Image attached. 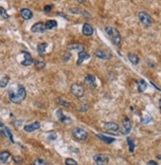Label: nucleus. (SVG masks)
Masks as SVG:
<instances>
[{"instance_id": "nucleus-9", "label": "nucleus", "mask_w": 161, "mask_h": 165, "mask_svg": "<svg viewBox=\"0 0 161 165\" xmlns=\"http://www.w3.org/2000/svg\"><path fill=\"white\" fill-rule=\"evenodd\" d=\"M104 128H105V130H109V132H118L120 130L119 125L114 123V122H108V123H105Z\"/></svg>"}, {"instance_id": "nucleus-34", "label": "nucleus", "mask_w": 161, "mask_h": 165, "mask_svg": "<svg viewBox=\"0 0 161 165\" xmlns=\"http://www.w3.org/2000/svg\"><path fill=\"white\" fill-rule=\"evenodd\" d=\"M70 57H71V55H70V53H68V51H66V53L63 55V61H68V59H70Z\"/></svg>"}, {"instance_id": "nucleus-35", "label": "nucleus", "mask_w": 161, "mask_h": 165, "mask_svg": "<svg viewBox=\"0 0 161 165\" xmlns=\"http://www.w3.org/2000/svg\"><path fill=\"white\" fill-rule=\"evenodd\" d=\"M51 8H53V5H46L44 7V11L45 12H50L51 10Z\"/></svg>"}, {"instance_id": "nucleus-20", "label": "nucleus", "mask_w": 161, "mask_h": 165, "mask_svg": "<svg viewBox=\"0 0 161 165\" xmlns=\"http://www.w3.org/2000/svg\"><path fill=\"white\" fill-rule=\"evenodd\" d=\"M97 136H98L99 140H103L104 142H106V143H112V142L115 141V138H110V136H104V134H98Z\"/></svg>"}, {"instance_id": "nucleus-27", "label": "nucleus", "mask_w": 161, "mask_h": 165, "mask_svg": "<svg viewBox=\"0 0 161 165\" xmlns=\"http://www.w3.org/2000/svg\"><path fill=\"white\" fill-rule=\"evenodd\" d=\"M126 141H128V150H130V152H134V140H132L130 138H126Z\"/></svg>"}, {"instance_id": "nucleus-2", "label": "nucleus", "mask_w": 161, "mask_h": 165, "mask_svg": "<svg viewBox=\"0 0 161 165\" xmlns=\"http://www.w3.org/2000/svg\"><path fill=\"white\" fill-rule=\"evenodd\" d=\"M105 32L107 33V35L109 36V38L111 39L112 43H113L115 46H119L121 44V35H120L119 31L117 29H115L114 27L111 26H107L105 28Z\"/></svg>"}, {"instance_id": "nucleus-23", "label": "nucleus", "mask_w": 161, "mask_h": 165, "mask_svg": "<svg viewBox=\"0 0 161 165\" xmlns=\"http://www.w3.org/2000/svg\"><path fill=\"white\" fill-rule=\"evenodd\" d=\"M48 47V44L47 43H41V44L38 45V53H40L41 55H44L46 53V49Z\"/></svg>"}, {"instance_id": "nucleus-3", "label": "nucleus", "mask_w": 161, "mask_h": 165, "mask_svg": "<svg viewBox=\"0 0 161 165\" xmlns=\"http://www.w3.org/2000/svg\"><path fill=\"white\" fill-rule=\"evenodd\" d=\"M72 136H73L75 140H80V141L86 140L88 138L87 132L81 128H74L73 130H72Z\"/></svg>"}, {"instance_id": "nucleus-40", "label": "nucleus", "mask_w": 161, "mask_h": 165, "mask_svg": "<svg viewBox=\"0 0 161 165\" xmlns=\"http://www.w3.org/2000/svg\"><path fill=\"white\" fill-rule=\"evenodd\" d=\"M157 158H158V159H159V160H161V155H158V156H157Z\"/></svg>"}, {"instance_id": "nucleus-16", "label": "nucleus", "mask_w": 161, "mask_h": 165, "mask_svg": "<svg viewBox=\"0 0 161 165\" xmlns=\"http://www.w3.org/2000/svg\"><path fill=\"white\" fill-rule=\"evenodd\" d=\"M67 49L70 51H78L79 53L83 51V46L79 43H71L67 46Z\"/></svg>"}, {"instance_id": "nucleus-26", "label": "nucleus", "mask_w": 161, "mask_h": 165, "mask_svg": "<svg viewBox=\"0 0 161 165\" xmlns=\"http://www.w3.org/2000/svg\"><path fill=\"white\" fill-rule=\"evenodd\" d=\"M3 134H5L6 136H7L8 138H9L10 140L12 141V142H14V140H13V136H12V134H11V132H10V130L8 128H3Z\"/></svg>"}, {"instance_id": "nucleus-21", "label": "nucleus", "mask_w": 161, "mask_h": 165, "mask_svg": "<svg viewBox=\"0 0 161 165\" xmlns=\"http://www.w3.org/2000/svg\"><path fill=\"white\" fill-rule=\"evenodd\" d=\"M57 26V22L55 20H49L45 23V27H46V30H51L53 28H55Z\"/></svg>"}, {"instance_id": "nucleus-38", "label": "nucleus", "mask_w": 161, "mask_h": 165, "mask_svg": "<svg viewBox=\"0 0 161 165\" xmlns=\"http://www.w3.org/2000/svg\"><path fill=\"white\" fill-rule=\"evenodd\" d=\"M159 108H160V110H161V99L159 100Z\"/></svg>"}, {"instance_id": "nucleus-11", "label": "nucleus", "mask_w": 161, "mask_h": 165, "mask_svg": "<svg viewBox=\"0 0 161 165\" xmlns=\"http://www.w3.org/2000/svg\"><path fill=\"white\" fill-rule=\"evenodd\" d=\"M84 81H85V84H87L88 86L91 87V88H96V86H97V84H96V78L95 76L92 75V74L86 75Z\"/></svg>"}, {"instance_id": "nucleus-24", "label": "nucleus", "mask_w": 161, "mask_h": 165, "mask_svg": "<svg viewBox=\"0 0 161 165\" xmlns=\"http://www.w3.org/2000/svg\"><path fill=\"white\" fill-rule=\"evenodd\" d=\"M128 59L132 64H137L139 63V57L134 53H128Z\"/></svg>"}, {"instance_id": "nucleus-33", "label": "nucleus", "mask_w": 161, "mask_h": 165, "mask_svg": "<svg viewBox=\"0 0 161 165\" xmlns=\"http://www.w3.org/2000/svg\"><path fill=\"white\" fill-rule=\"evenodd\" d=\"M35 64L38 68H44L46 66V63H43V61H35Z\"/></svg>"}, {"instance_id": "nucleus-14", "label": "nucleus", "mask_w": 161, "mask_h": 165, "mask_svg": "<svg viewBox=\"0 0 161 165\" xmlns=\"http://www.w3.org/2000/svg\"><path fill=\"white\" fill-rule=\"evenodd\" d=\"M93 28H92V26L90 24H88V23H84L82 26V33L84 36H87V37H89V36H92L93 35Z\"/></svg>"}, {"instance_id": "nucleus-41", "label": "nucleus", "mask_w": 161, "mask_h": 165, "mask_svg": "<svg viewBox=\"0 0 161 165\" xmlns=\"http://www.w3.org/2000/svg\"><path fill=\"white\" fill-rule=\"evenodd\" d=\"M30 165H34V164H30Z\"/></svg>"}, {"instance_id": "nucleus-10", "label": "nucleus", "mask_w": 161, "mask_h": 165, "mask_svg": "<svg viewBox=\"0 0 161 165\" xmlns=\"http://www.w3.org/2000/svg\"><path fill=\"white\" fill-rule=\"evenodd\" d=\"M31 31L33 33H44L46 31V27H45V24L43 22H38L32 26Z\"/></svg>"}, {"instance_id": "nucleus-37", "label": "nucleus", "mask_w": 161, "mask_h": 165, "mask_svg": "<svg viewBox=\"0 0 161 165\" xmlns=\"http://www.w3.org/2000/svg\"><path fill=\"white\" fill-rule=\"evenodd\" d=\"M147 165H158V164L155 161H153V160H150V161L147 162Z\"/></svg>"}, {"instance_id": "nucleus-6", "label": "nucleus", "mask_w": 161, "mask_h": 165, "mask_svg": "<svg viewBox=\"0 0 161 165\" xmlns=\"http://www.w3.org/2000/svg\"><path fill=\"white\" fill-rule=\"evenodd\" d=\"M138 18L139 21L141 22V24H143L144 26H150L152 24V18L150 17V15L148 13L144 12V11H141L138 13Z\"/></svg>"}, {"instance_id": "nucleus-32", "label": "nucleus", "mask_w": 161, "mask_h": 165, "mask_svg": "<svg viewBox=\"0 0 161 165\" xmlns=\"http://www.w3.org/2000/svg\"><path fill=\"white\" fill-rule=\"evenodd\" d=\"M151 117H150L149 115H147L145 118H143V119H141V123L142 124H148L150 121H151Z\"/></svg>"}, {"instance_id": "nucleus-28", "label": "nucleus", "mask_w": 161, "mask_h": 165, "mask_svg": "<svg viewBox=\"0 0 161 165\" xmlns=\"http://www.w3.org/2000/svg\"><path fill=\"white\" fill-rule=\"evenodd\" d=\"M57 104H61V106H64V107H69L70 106V103L64 101L62 98H57Z\"/></svg>"}, {"instance_id": "nucleus-30", "label": "nucleus", "mask_w": 161, "mask_h": 165, "mask_svg": "<svg viewBox=\"0 0 161 165\" xmlns=\"http://www.w3.org/2000/svg\"><path fill=\"white\" fill-rule=\"evenodd\" d=\"M64 163H65V165H78L73 158H66Z\"/></svg>"}, {"instance_id": "nucleus-25", "label": "nucleus", "mask_w": 161, "mask_h": 165, "mask_svg": "<svg viewBox=\"0 0 161 165\" xmlns=\"http://www.w3.org/2000/svg\"><path fill=\"white\" fill-rule=\"evenodd\" d=\"M8 82H9V77L8 76H4L3 78L0 79V87L1 88H4L8 85Z\"/></svg>"}, {"instance_id": "nucleus-22", "label": "nucleus", "mask_w": 161, "mask_h": 165, "mask_svg": "<svg viewBox=\"0 0 161 165\" xmlns=\"http://www.w3.org/2000/svg\"><path fill=\"white\" fill-rule=\"evenodd\" d=\"M147 87V83L145 82L143 79H140V80L137 82V90L138 92H143Z\"/></svg>"}, {"instance_id": "nucleus-5", "label": "nucleus", "mask_w": 161, "mask_h": 165, "mask_svg": "<svg viewBox=\"0 0 161 165\" xmlns=\"http://www.w3.org/2000/svg\"><path fill=\"white\" fill-rule=\"evenodd\" d=\"M70 91L73 94L75 97L81 98L83 95H84V88L81 84H78V83H74V84L71 85L70 87Z\"/></svg>"}, {"instance_id": "nucleus-36", "label": "nucleus", "mask_w": 161, "mask_h": 165, "mask_svg": "<svg viewBox=\"0 0 161 165\" xmlns=\"http://www.w3.org/2000/svg\"><path fill=\"white\" fill-rule=\"evenodd\" d=\"M14 160H15V162L16 163H21V162L23 161V159L21 157H18V156H15L14 157Z\"/></svg>"}, {"instance_id": "nucleus-39", "label": "nucleus", "mask_w": 161, "mask_h": 165, "mask_svg": "<svg viewBox=\"0 0 161 165\" xmlns=\"http://www.w3.org/2000/svg\"><path fill=\"white\" fill-rule=\"evenodd\" d=\"M0 128H3V124H2L1 122H0Z\"/></svg>"}, {"instance_id": "nucleus-18", "label": "nucleus", "mask_w": 161, "mask_h": 165, "mask_svg": "<svg viewBox=\"0 0 161 165\" xmlns=\"http://www.w3.org/2000/svg\"><path fill=\"white\" fill-rule=\"evenodd\" d=\"M87 59H89V55H88L86 51H80V53H78V61H77V64H81Z\"/></svg>"}, {"instance_id": "nucleus-8", "label": "nucleus", "mask_w": 161, "mask_h": 165, "mask_svg": "<svg viewBox=\"0 0 161 165\" xmlns=\"http://www.w3.org/2000/svg\"><path fill=\"white\" fill-rule=\"evenodd\" d=\"M132 130V122L128 117H124L123 120V128H122V134H128Z\"/></svg>"}, {"instance_id": "nucleus-7", "label": "nucleus", "mask_w": 161, "mask_h": 165, "mask_svg": "<svg viewBox=\"0 0 161 165\" xmlns=\"http://www.w3.org/2000/svg\"><path fill=\"white\" fill-rule=\"evenodd\" d=\"M109 157L106 154H95L94 155V161L96 165H108L109 164Z\"/></svg>"}, {"instance_id": "nucleus-19", "label": "nucleus", "mask_w": 161, "mask_h": 165, "mask_svg": "<svg viewBox=\"0 0 161 165\" xmlns=\"http://www.w3.org/2000/svg\"><path fill=\"white\" fill-rule=\"evenodd\" d=\"M10 156H11V154H10L9 151H2V152H0V162L1 163H6Z\"/></svg>"}, {"instance_id": "nucleus-1", "label": "nucleus", "mask_w": 161, "mask_h": 165, "mask_svg": "<svg viewBox=\"0 0 161 165\" xmlns=\"http://www.w3.org/2000/svg\"><path fill=\"white\" fill-rule=\"evenodd\" d=\"M26 89L24 86L22 85H17L16 89L11 88L9 91V99L10 101L13 103H16V104H19L22 101H24V99L26 98Z\"/></svg>"}, {"instance_id": "nucleus-31", "label": "nucleus", "mask_w": 161, "mask_h": 165, "mask_svg": "<svg viewBox=\"0 0 161 165\" xmlns=\"http://www.w3.org/2000/svg\"><path fill=\"white\" fill-rule=\"evenodd\" d=\"M0 16H2L4 19H8V18H9V15L7 14V12L5 11V9H4V8H2L1 6H0Z\"/></svg>"}, {"instance_id": "nucleus-4", "label": "nucleus", "mask_w": 161, "mask_h": 165, "mask_svg": "<svg viewBox=\"0 0 161 165\" xmlns=\"http://www.w3.org/2000/svg\"><path fill=\"white\" fill-rule=\"evenodd\" d=\"M19 61L22 65L28 66V65H31L33 63V59H32V55H30L29 53L27 51H22V53L19 55Z\"/></svg>"}, {"instance_id": "nucleus-29", "label": "nucleus", "mask_w": 161, "mask_h": 165, "mask_svg": "<svg viewBox=\"0 0 161 165\" xmlns=\"http://www.w3.org/2000/svg\"><path fill=\"white\" fill-rule=\"evenodd\" d=\"M34 165H51V164H50L49 162L45 161V160H43V159L37 158V159L34 161Z\"/></svg>"}, {"instance_id": "nucleus-12", "label": "nucleus", "mask_w": 161, "mask_h": 165, "mask_svg": "<svg viewBox=\"0 0 161 165\" xmlns=\"http://www.w3.org/2000/svg\"><path fill=\"white\" fill-rule=\"evenodd\" d=\"M95 55L98 57V59H110L112 57V55L110 53L106 51H102V50H97L95 51Z\"/></svg>"}, {"instance_id": "nucleus-17", "label": "nucleus", "mask_w": 161, "mask_h": 165, "mask_svg": "<svg viewBox=\"0 0 161 165\" xmlns=\"http://www.w3.org/2000/svg\"><path fill=\"white\" fill-rule=\"evenodd\" d=\"M57 119H59V121L61 122V123H69V122L71 121L69 118L65 117V116L62 114V111L61 109H59V110L57 111Z\"/></svg>"}, {"instance_id": "nucleus-13", "label": "nucleus", "mask_w": 161, "mask_h": 165, "mask_svg": "<svg viewBox=\"0 0 161 165\" xmlns=\"http://www.w3.org/2000/svg\"><path fill=\"white\" fill-rule=\"evenodd\" d=\"M40 128V122H34L32 124H29V125H26L24 127V130L26 132H35L36 130Z\"/></svg>"}, {"instance_id": "nucleus-15", "label": "nucleus", "mask_w": 161, "mask_h": 165, "mask_svg": "<svg viewBox=\"0 0 161 165\" xmlns=\"http://www.w3.org/2000/svg\"><path fill=\"white\" fill-rule=\"evenodd\" d=\"M20 14L21 16H22L23 19H25V20H30V19H32V17H33V13L30 9H28V8H22V9L20 10Z\"/></svg>"}]
</instances>
